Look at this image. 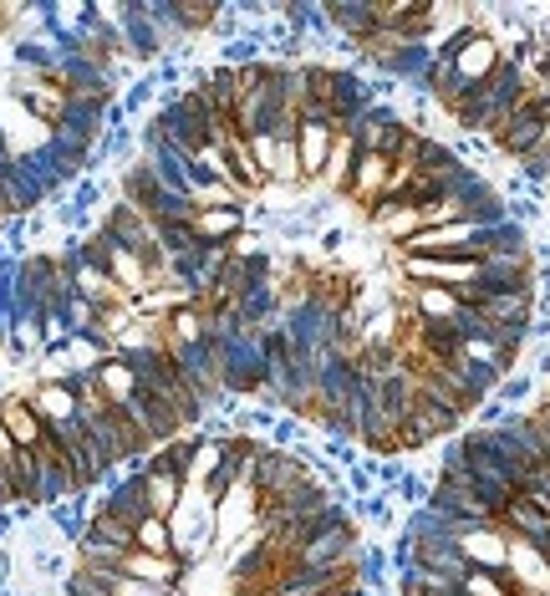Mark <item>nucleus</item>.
Masks as SVG:
<instances>
[{
	"instance_id": "nucleus-1",
	"label": "nucleus",
	"mask_w": 550,
	"mask_h": 596,
	"mask_svg": "<svg viewBox=\"0 0 550 596\" xmlns=\"http://www.w3.org/2000/svg\"><path fill=\"white\" fill-rule=\"evenodd\" d=\"M168 541H174V561H183L189 571L209 561V550L219 546V525H215V499L204 490H183L179 510L168 515Z\"/></svg>"
},
{
	"instance_id": "nucleus-2",
	"label": "nucleus",
	"mask_w": 550,
	"mask_h": 596,
	"mask_svg": "<svg viewBox=\"0 0 550 596\" xmlns=\"http://www.w3.org/2000/svg\"><path fill=\"white\" fill-rule=\"evenodd\" d=\"M351 138V143H357V149L362 153H383V158H393V164H398V153H402V143H408V132H413V123H408V117H402V107L398 102H372V107H367L362 117H357V123H351V128H342Z\"/></svg>"
},
{
	"instance_id": "nucleus-3",
	"label": "nucleus",
	"mask_w": 550,
	"mask_h": 596,
	"mask_svg": "<svg viewBox=\"0 0 550 596\" xmlns=\"http://www.w3.org/2000/svg\"><path fill=\"white\" fill-rule=\"evenodd\" d=\"M438 62H444V56H438ZM449 62H453V77H459V87H464L469 98H474V92H479V87L489 83L495 72H500L504 47L495 41V31H484L479 21H474V26L464 31V41H459V51L449 56Z\"/></svg>"
},
{
	"instance_id": "nucleus-4",
	"label": "nucleus",
	"mask_w": 550,
	"mask_h": 596,
	"mask_svg": "<svg viewBox=\"0 0 550 596\" xmlns=\"http://www.w3.org/2000/svg\"><path fill=\"white\" fill-rule=\"evenodd\" d=\"M251 225V204H225V210H194V240L200 245H234Z\"/></svg>"
},
{
	"instance_id": "nucleus-5",
	"label": "nucleus",
	"mask_w": 550,
	"mask_h": 596,
	"mask_svg": "<svg viewBox=\"0 0 550 596\" xmlns=\"http://www.w3.org/2000/svg\"><path fill=\"white\" fill-rule=\"evenodd\" d=\"M393 158H383V153H357V168H351L347 189H342V199H351V204H378V199L387 194V179H393Z\"/></svg>"
},
{
	"instance_id": "nucleus-6",
	"label": "nucleus",
	"mask_w": 550,
	"mask_h": 596,
	"mask_svg": "<svg viewBox=\"0 0 550 596\" xmlns=\"http://www.w3.org/2000/svg\"><path fill=\"white\" fill-rule=\"evenodd\" d=\"M102 510L113 515V520H123L128 530H138L143 520H149V490H143V469L138 474H123V480H113V490H102Z\"/></svg>"
},
{
	"instance_id": "nucleus-7",
	"label": "nucleus",
	"mask_w": 550,
	"mask_h": 596,
	"mask_svg": "<svg viewBox=\"0 0 550 596\" xmlns=\"http://www.w3.org/2000/svg\"><path fill=\"white\" fill-rule=\"evenodd\" d=\"M504 571L515 576V586L525 596H550V561L530 546V541L510 535V561H504Z\"/></svg>"
},
{
	"instance_id": "nucleus-8",
	"label": "nucleus",
	"mask_w": 550,
	"mask_h": 596,
	"mask_svg": "<svg viewBox=\"0 0 550 596\" xmlns=\"http://www.w3.org/2000/svg\"><path fill=\"white\" fill-rule=\"evenodd\" d=\"M26 397H31L36 418H41L47 429H62V423H77V418H82V403L72 393V382H36Z\"/></svg>"
},
{
	"instance_id": "nucleus-9",
	"label": "nucleus",
	"mask_w": 550,
	"mask_h": 596,
	"mask_svg": "<svg viewBox=\"0 0 550 596\" xmlns=\"http://www.w3.org/2000/svg\"><path fill=\"white\" fill-rule=\"evenodd\" d=\"M479 245H484V261L489 255H504V261H530L535 255V234L525 219H500V225H489V230H479Z\"/></svg>"
},
{
	"instance_id": "nucleus-10",
	"label": "nucleus",
	"mask_w": 550,
	"mask_h": 596,
	"mask_svg": "<svg viewBox=\"0 0 550 596\" xmlns=\"http://www.w3.org/2000/svg\"><path fill=\"white\" fill-rule=\"evenodd\" d=\"M459 550H464V561L474 566V571H504V561H510V535H504L500 525H474L459 541Z\"/></svg>"
},
{
	"instance_id": "nucleus-11",
	"label": "nucleus",
	"mask_w": 550,
	"mask_h": 596,
	"mask_svg": "<svg viewBox=\"0 0 550 596\" xmlns=\"http://www.w3.org/2000/svg\"><path fill=\"white\" fill-rule=\"evenodd\" d=\"M418 321H434V327H453L459 312H464V301L453 296L449 286H408V301H402Z\"/></svg>"
},
{
	"instance_id": "nucleus-12",
	"label": "nucleus",
	"mask_w": 550,
	"mask_h": 596,
	"mask_svg": "<svg viewBox=\"0 0 550 596\" xmlns=\"http://www.w3.org/2000/svg\"><path fill=\"white\" fill-rule=\"evenodd\" d=\"M0 429L11 433L21 448H36L41 439H47V423L36 418V408H31V397H26V393H5V397H0Z\"/></svg>"
},
{
	"instance_id": "nucleus-13",
	"label": "nucleus",
	"mask_w": 550,
	"mask_h": 596,
	"mask_svg": "<svg viewBox=\"0 0 550 596\" xmlns=\"http://www.w3.org/2000/svg\"><path fill=\"white\" fill-rule=\"evenodd\" d=\"M98 382H102V393H107V403H113V408H123V403H133V397H138V388H143L133 367H128V363H117V357H107V363L98 367Z\"/></svg>"
},
{
	"instance_id": "nucleus-14",
	"label": "nucleus",
	"mask_w": 550,
	"mask_h": 596,
	"mask_svg": "<svg viewBox=\"0 0 550 596\" xmlns=\"http://www.w3.org/2000/svg\"><path fill=\"white\" fill-rule=\"evenodd\" d=\"M219 464H225V439H219V433H200V444H194V464H189V490H204V484L215 480Z\"/></svg>"
},
{
	"instance_id": "nucleus-15",
	"label": "nucleus",
	"mask_w": 550,
	"mask_h": 596,
	"mask_svg": "<svg viewBox=\"0 0 550 596\" xmlns=\"http://www.w3.org/2000/svg\"><path fill=\"white\" fill-rule=\"evenodd\" d=\"M357 143H351L347 132H336V143H332V158H327V174H321V183L332 189L336 199H342V189H347V179H351V168H357Z\"/></svg>"
},
{
	"instance_id": "nucleus-16",
	"label": "nucleus",
	"mask_w": 550,
	"mask_h": 596,
	"mask_svg": "<svg viewBox=\"0 0 550 596\" xmlns=\"http://www.w3.org/2000/svg\"><path fill=\"white\" fill-rule=\"evenodd\" d=\"M133 550H149V556H174V541H168V520H164V515H149V520L133 530Z\"/></svg>"
},
{
	"instance_id": "nucleus-17",
	"label": "nucleus",
	"mask_w": 550,
	"mask_h": 596,
	"mask_svg": "<svg viewBox=\"0 0 550 596\" xmlns=\"http://www.w3.org/2000/svg\"><path fill=\"white\" fill-rule=\"evenodd\" d=\"M179 21L189 36H204L219 26V5L215 0H179Z\"/></svg>"
},
{
	"instance_id": "nucleus-18",
	"label": "nucleus",
	"mask_w": 550,
	"mask_h": 596,
	"mask_svg": "<svg viewBox=\"0 0 550 596\" xmlns=\"http://www.w3.org/2000/svg\"><path fill=\"white\" fill-rule=\"evenodd\" d=\"M113 596H174L168 586H158V581H138V576H117Z\"/></svg>"
},
{
	"instance_id": "nucleus-19",
	"label": "nucleus",
	"mask_w": 550,
	"mask_h": 596,
	"mask_svg": "<svg viewBox=\"0 0 550 596\" xmlns=\"http://www.w3.org/2000/svg\"><path fill=\"white\" fill-rule=\"evenodd\" d=\"M520 541H530V546H535V550H540V556H546V561H550V525L530 530V535H520Z\"/></svg>"
},
{
	"instance_id": "nucleus-20",
	"label": "nucleus",
	"mask_w": 550,
	"mask_h": 596,
	"mask_svg": "<svg viewBox=\"0 0 550 596\" xmlns=\"http://www.w3.org/2000/svg\"><path fill=\"white\" fill-rule=\"evenodd\" d=\"M546 117H550V102H546Z\"/></svg>"
},
{
	"instance_id": "nucleus-21",
	"label": "nucleus",
	"mask_w": 550,
	"mask_h": 596,
	"mask_svg": "<svg viewBox=\"0 0 550 596\" xmlns=\"http://www.w3.org/2000/svg\"><path fill=\"white\" fill-rule=\"evenodd\" d=\"M546 194H550V189H546Z\"/></svg>"
}]
</instances>
